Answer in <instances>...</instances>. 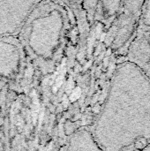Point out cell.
<instances>
[{"label": "cell", "mask_w": 150, "mask_h": 151, "mask_svg": "<svg viewBox=\"0 0 150 151\" xmlns=\"http://www.w3.org/2000/svg\"><path fill=\"white\" fill-rule=\"evenodd\" d=\"M38 2H0V35L11 34L20 27Z\"/></svg>", "instance_id": "3"}, {"label": "cell", "mask_w": 150, "mask_h": 151, "mask_svg": "<svg viewBox=\"0 0 150 151\" xmlns=\"http://www.w3.org/2000/svg\"><path fill=\"white\" fill-rule=\"evenodd\" d=\"M60 151H103L95 142L90 130L74 132Z\"/></svg>", "instance_id": "5"}, {"label": "cell", "mask_w": 150, "mask_h": 151, "mask_svg": "<svg viewBox=\"0 0 150 151\" xmlns=\"http://www.w3.org/2000/svg\"><path fill=\"white\" fill-rule=\"evenodd\" d=\"M66 25L64 9L57 4L50 3L31 22L29 47L38 57L45 60L53 59L63 43Z\"/></svg>", "instance_id": "2"}, {"label": "cell", "mask_w": 150, "mask_h": 151, "mask_svg": "<svg viewBox=\"0 0 150 151\" xmlns=\"http://www.w3.org/2000/svg\"><path fill=\"white\" fill-rule=\"evenodd\" d=\"M140 151H150V144H149V145H148L147 147H145L144 149L141 150Z\"/></svg>", "instance_id": "7"}, {"label": "cell", "mask_w": 150, "mask_h": 151, "mask_svg": "<svg viewBox=\"0 0 150 151\" xmlns=\"http://www.w3.org/2000/svg\"><path fill=\"white\" fill-rule=\"evenodd\" d=\"M140 20L142 24V27L150 29V1L143 2L141 9Z\"/></svg>", "instance_id": "6"}, {"label": "cell", "mask_w": 150, "mask_h": 151, "mask_svg": "<svg viewBox=\"0 0 150 151\" xmlns=\"http://www.w3.org/2000/svg\"><path fill=\"white\" fill-rule=\"evenodd\" d=\"M103 151H140L150 144V76L127 59L115 69L90 130Z\"/></svg>", "instance_id": "1"}, {"label": "cell", "mask_w": 150, "mask_h": 151, "mask_svg": "<svg viewBox=\"0 0 150 151\" xmlns=\"http://www.w3.org/2000/svg\"><path fill=\"white\" fill-rule=\"evenodd\" d=\"M20 55L18 46L11 42L0 41V74L13 75L19 65Z\"/></svg>", "instance_id": "4"}]
</instances>
